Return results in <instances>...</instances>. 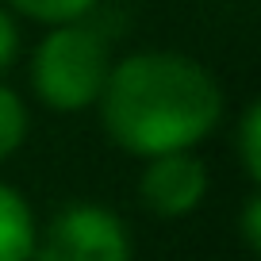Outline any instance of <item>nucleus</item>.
<instances>
[{
    "label": "nucleus",
    "mask_w": 261,
    "mask_h": 261,
    "mask_svg": "<svg viewBox=\"0 0 261 261\" xmlns=\"http://www.w3.org/2000/svg\"><path fill=\"white\" fill-rule=\"evenodd\" d=\"M108 139L135 158L196 150L223 119V89L204 62L139 50L112 62L96 100Z\"/></svg>",
    "instance_id": "obj_1"
},
{
    "label": "nucleus",
    "mask_w": 261,
    "mask_h": 261,
    "mask_svg": "<svg viewBox=\"0 0 261 261\" xmlns=\"http://www.w3.org/2000/svg\"><path fill=\"white\" fill-rule=\"evenodd\" d=\"M112 62V39L100 23H92V16L46 27L31 50V92L42 108L62 115L96 108Z\"/></svg>",
    "instance_id": "obj_2"
},
{
    "label": "nucleus",
    "mask_w": 261,
    "mask_h": 261,
    "mask_svg": "<svg viewBox=\"0 0 261 261\" xmlns=\"http://www.w3.org/2000/svg\"><path fill=\"white\" fill-rule=\"evenodd\" d=\"M135 242L119 212L104 204H69L50 219L31 261H130Z\"/></svg>",
    "instance_id": "obj_3"
},
{
    "label": "nucleus",
    "mask_w": 261,
    "mask_h": 261,
    "mask_svg": "<svg viewBox=\"0 0 261 261\" xmlns=\"http://www.w3.org/2000/svg\"><path fill=\"white\" fill-rule=\"evenodd\" d=\"M207 185H212L207 165L192 150L158 154V158H146V165L139 173V200L158 219H180V215H192L204 204Z\"/></svg>",
    "instance_id": "obj_4"
},
{
    "label": "nucleus",
    "mask_w": 261,
    "mask_h": 261,
    "mask_svg": "<svg viewBox=\"0 0 261 261\" xmlns=\"http://www.w3.org/2000/svg\"><path fill=\"white\" fill-rule=\"evenodd\" d=\"M39 250V219L16 185L0 180V261H31Z\"/></svg>",
    "instance_id": "obj_5"
},
{
    "label": "nucleus",
    "mask_w": 261,
    "mask_h": 261,
    "mask_svg": "<svg viewBox=\"0 0 261 261\" xmlns=\"http://www.w3.org/2000/svg\"><path fill=\"white\" fill-rule=\"evenodd\" d=\"M12 16H23L42 27H62L73 19H89L100 0H0Z\"/></svg>",
    "instance_id": "obj_6"
},
{
    "label": "nucleus",
    "mask_w": 261,
    "mask_h": 261,
    "mask_svg": "<svg viewBox=\"0 0 261 261\" xmlns=\"http://www.w3.org/2000/svg\"><path fill=\"white\" fill-rule=\"evenodd\" d=\"M27 130H31V115L23 96L0 81V165L27 142Z\"/></svg>",
    "instance_id": "obj_7"
},
{
    "label": "nucleus",
    "mask_w": 261,
    "mask_h": 261,
    "mask_svg": "<svg viewBox=\"0 0 261 261\" xmlns=\"http://www.w3.org/2000/svg\"><path fill=\"white\" fill-rule=\"evenodd\" d=\"M234 150H238V162H242L250 185H261V104H246L242 119H238L234 130Z\"/></svg>",
    "instance_id": "obj_8"
},
{
    "label": "nucleus",
    "mask_w": 261,
    "mask_h": 261,
    "mask_svg": "<svg viewBox=\"0 0 261 261\" xmlns=\"http://www.w3.org/2000/svg\"><path fill=\"white\" fill-rule=\"evenodd\" d=\"M19 19L12 16L4 4H0V77L8 73V65L19 58Z\"/></svg>",
    "instance_id": "obj_9"
},
{
    "label": "nucleus",
    "mask_w": 261,
    "mask_h": 261,
    "mask_svg": "<svg viewBox=\"0 0 261 261\" xmlns=\"http://www.w3.org/2000/svg\"><path fill=\"white\" fill-rule=\"evenodd\" d=\"M238 230H242L246 250H253V253H257V250H261V196H257V192H250V200H246Z\"/></svg>",
    "instance_id": "obj_10"
}]
</instances>
